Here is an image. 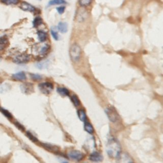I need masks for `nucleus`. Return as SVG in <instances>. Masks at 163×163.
<instances>
[{
    "label": "nucleus",
    "mask_w": 163,
    "mask_h": 163,
    "mask_svg": "<svg viewBox=\"0 0 163 163\" xmlns=\"http://www.w3.org/2000/svg\"><path fill=\"white\" fill-rule=\"evenodd\" d=\"M107 152L108 155L113 159H117L121 153V147L117 139L111 136L108 138L107 144Z\"/></svg>",
    "instance_id": "1"
},
{
    "label": "nucleus",
    "mask_w": 163,
    "mask_h": 163,
    "mask_svg": "<svg viewBox=\"0 0 163 163\" xmlns=\"http://www.w3.org/2000/svg\"><path fill=\"white\" fill-rule=\"evenodd\" d=\"M81 49L78 44L75 43L72 45L70 50H69V55H70L71 59L73 62H77L79 61L81 55Z\"/></svg>",
    "instance_id": "2"
},
{
    "label": "nucleus",
    "mask_w": 163,
    "mask_h": 163,
    "mask_svg": "<svg viewBox=\"0 0 163 163\" xmlns=\"http://www.w3.org/2000/svg\"><path fill=\"white\" fill-rule=\"evenodd\" d=\"M105 113L109 120L112 122H117L119 120V115L113 107H108L105 110Z\"/></svg>",
    "instance_id": "3"
},
{
    "label": "nucleus",
    "mask_w": 163,
    "mask_h": 163,
    "mask_svg": "<svg viewBox=\"0 0 163 163\" xmlns=\"http://www.w3.org/2000/svg\"><path fill=\"white\" fill-rule=\"evenodd\" d=\"M39 89L44 95H49L52 91L54 86L53 84L50 82H43L41 83L38 86Z\"/></svg>",
    "instance_id": "4"
},
{
    "label": "nucleus",
    "mask_w": 163,
    "mask_h": 163,
    "mask_svg": "<svg viewBox=\"0 0 163 163\" xmlns=\"http://www.w3.org/2000/svg\"><path fill=\"white\" fill-rule=\"evenodd\" d=\"M30 59V56L26 54H22L15 56L14 58V62L16 64H24L29 62Z\"/></svg>",
    "instance_id": "5"
},
{
    "label": "nucleus",
    "mask_w": 163,
    "mask_h": 163,
    "mask_svg": "<svg viewBox=\"0 0 163 163\" xmlns=\"http://www.w3.org/2000/svg\"><path fill=\"white\" fill-rule=\"evenodd\" d=\"M68 156L69 158L77 161L83 159L84 157L82 152H80L78 150H72L68 154Z\"/></svg>",
    "instance_id": "6"
},
{
    "label": "nucleus",
    "mask_w": 163,
    "mask_h": 163,
    "mask_svg": "<svg viewBox=\"0 0 163 163\" xmlns=\"http://www.w3.org/2000/svg\"><path fill=\"white\" fill-rule=\"evenodd\" d=\"M20 89L24 94L29 95L34 91V87L32 84L24 83L20 86Z\"/></svg>",
    "instance_id": "7"
},
{
    "label": "nucleus",
    "mask_w": 163,
    "mask_h": 163,
    "mask_svg": "<svg viewBox=\"0 0 163 163\" xmlns=\"http://www.w3.org/2000/svg\"><path fill=\"white\" fill-rule=\"evenodd\" d=\"M19 7L22 10L25 11H29V12H34V11H36L37 10L36 8L34 6L24 2L20 4Z\"/></svg>",
    "instance_id": "8"
},
{
    "label": "nucleus",
    "mask_w": 163,
    "mask_h": 163,
    "mask_svg": "<svg viewBox=\"0 0 163 163\" xmlns=\"http://www.w3.org/2000/svg\"><path fill=\"white\" fill-rule=\"evenodd\" d=\"M8 43H9L8 38L6 35L0 37V51L5 50L8 46Z\"/></svg>",
    "instance_id": "9"
},
{
    "label": "nucleus",
    "mask_w": 163,
    "mask_h": 163,
    "mask_svg": "<svg viewBox=\"0 0 163 163\" xmlns=\"http://www.w3.org/2000/svg\"><path fill=\"white\" fill-rule=\"evenodd\" d=\"M89 160L92 161H94V162H100L103 160V156L99 152H94L92 154H90V155L89 157Z\"/></svg>",
    "instance_id": "10"
},
{
    "label": "nucleus",
    "mask_w": 163,
    "mask_h": 163,
    "mask_svg": "<svg viewBox=\"0 0 163 163\" xmlns=\"http://www.w3.org/2000/svg\"><path fill=\"white\" fill-rule=\"evenodd\" d=\"M118 161L120 162H133L131 157L126 153H121L118 157Z\"/></svg>",
    "instance_id": "11"
},
{
    "label": "nucleus",
    "mask_w": 163,
    "mask_h": 163,
    "mask_svg": "<svg viewBox=\"0 0 163 163\" xmlns=\"http://www.w3.org/2000/svg\"><path fill=\"white\" fill-rule=\"evenodd\" d=\"M12 78L17 81H24L26 79V73L23 72H20L17 73H15L11 76Z\"/></svg>",
    "instance_id": "12"
},
{
    "label": "nucleus",
    "mask_w": 163,
    "mask_h": 163,
    "mask_svg": "<svg viewBox=\"0 0 163 163\" xmlns=\"http://www.w3.org/2000/svg\"><path fill=\"white\" fill-rule=\"evenodd\" d=\"M42 145L44 147V148L45 149L51 151V152H57L58 150H59V149H58V148L56 146L53 145L52 144L42 143Z\"/></svg>",
    "instance_id": "13"
},
{
    "label": "nucleus",
    "mask_w": 163,
    "mask_h": 163,
    "mask_svg": "<svg viewBox=\"0 0 163 163\" xmlns=\"http://www.w3.org/2000/svg\"><path fill=\"white\" fill-rule=\"evenodd\" d=\"M57 28L59 31L62 33H65L68 31V26L66 22H59V24H58Z\"/></svg>",
    "instance_id": "14"
},
{
    "label": "nucleus",
    "mask_w": 163,
    "mask_h": 163,
    "mask_svg": "<svg viewBox=\"0 0 163 163\" xmlns=\"http://www.w3.org/2000/svg\"><path fill=\"white\" fill-rule=\"evenodd\" d=\"M37 34H38V38L39 41L41 42H44L46 40V38H47V34L43 31H39L37 33Z\"/></svg>",
    "instance_id": "15"
},
{
    "label": "nucleus",
    "mask_w": 163,
    "mask_h": 163,
    "mask_svg": "<svg viewBox=\"0 0 163 163\" xmlns=\"http://www.w3.org/2000/svg\"><path fill=\"white\" fill-rule=\"evenodd\" d=\"M84 129L89 134H92L94 133V128H93V126L91 124H90L89 122H87L86 121H85Z\"/></svg>",
    "instance_id": "16"
},
{
    "label": "nucleus",
    "mask_w": 163,
    "mask_h": 163,
    "mask_svg": "<svg viewBox=\"0 0 163 163\" xmlns=\"http://www.w3.org/2000/svg\"><path fill=\"white\" fill-rule=\"evenodd\" d=\"M49 64V61L45 60V61H41L37 63V67L40 69H45V68H47Z\"/></svg>",
    "instance_id": "17"
},
{
    "label": "nucleus",
    "mask_w": 163,
    "mask_h": 163,
    "mask_svg": "<svg viewBox=\"0 0 163 163\" xmlns=\"http://www.w3.org/2000/svg\"><path fill=\"white\" fill-rule=\"evenodd\" d=\"M51 34H52L53 38L55 40L57 41L58 40H59V34H58V31H57L56 27H54V26L52 27L51 29Z\"/></svg>",
    "instance_id": "18"
},
{
    "label": "nucleus",
    "mask_w": 163,
    "mask_h": 163,
    "mask_svg": "<svg viewBox=\"0 0 163 163\" xmlns=\"http://www.w3.org/2000/svg\"><path fill=\"white\" fill-rule=\"evenodd\" d=\"M57 91L61 96H68L69 95V90L67 89L64 88V87H59V88H57Z\"/></svg>",
    "instance_id": "19"
},
{
    "label": "nucleus",
    "mask_w": 163,
    "mask_h": 163,
    "mask_svg": "<svg viewBox=\"0 0 163 163\" xmlns=\"http://www.w3.org/2000/svg\"><path fill=\"white\" fill-rule=\"evenodd\" d=\"M78 116L80 120L82 122H85L87 119V115L86 114V112L83 110H78Z\"/></svg>",
    "instance_id": "20"
},
{
    "label": "nucleus",
    "mask_w": 163,
    "mask_h": 163,
    "mask_svg": "<svg viewBox=\"0 0 163 163\" xmlns=\"http://www.w3.org/2000/svg\"><path fill=\"white\" fill-rule=\"evenodd\" d=\"M66 3V2H65V0H51V1L49 2V6L64 5Z\"/></svg>",
    "instance_id": "21"
},
{
    "label": "nucleus",
    "mask_w": 163,
    "mask_h": 163,
    "mask_svg": "<svg viewBox=\"0 0 163 163\" xmlns=\"http://www.w3.org/2000/svg\"><path fill=\"white\" fill-rule=\"evenodd\" d=\"M43 22L42 19L40 17H37L34 18L33 22V25L34 28H37L40 26Z\"/></svg>",
    "instance_id": "22"
},
{
    "label": "nucleus",
    "mask_w": 163,
    "mask_h": 163,
    "mask_svg": "<svg viewBox=\"0 0 163 163\" xmlns=\"http://www.w3.org/2000/svg\"><path fill=\"white\" fill-rule=\"evenodd\" d=\"M1 2L7 5H15L19 3V0H1Z\"/></svg>",
    "instance_id": "23"
},
{
    "label": "nucleus",
    "mask_w": 163,
    "mask_h": 163,
    "mask_svg": "<svg viewBox=\"0 0 163 163\" xmlns=\"http://www.w3.org/2000/svg\"><path fill=\"white\" fill-rule=\"evenodd\" d=\"M0 112H2V114H3L5 117L8 119H12V115H11L8 110H7L5 108H0Z\"/></svg>",
    "instance_id": "24"
},
{
    "label": "nucleus",
    "mask_w": 163,
    "mask_h": 163,
    "mask_svg": "<svg viewBox=\"0 0 163 163\" xmlns=\"http://www.w3.org/2000/svg\"><path fill=\"white\" fill-rule=\"evenodd\" d=\"M92 0H78V3L82 7H86L89 6L91 3Z\"/></svg>",
    "instance_id": "25"
},
{
    "label": "nucleus",
    "mask_w": 163,
    "mask_h": 163,
    "mask_svg": "<svg viewBox=\"0 0 163 163\" xmlns=\"http://www.w3.org/2000/svg\"><path fill=\"white\" fill-rule=\"evenodd\" d=\"M8 88H10L8 84H0V93L5 92L6 91L8 90Z\"/></svg>",
    "instance_id": "26"
},
{
    "label": "nucleus",
    "mask_w": 163,
    "mask_h": 163,
    "mask_svg": "<svg viewBox=\"0 0 163 163\" xmlns=\"http://www.w3.org/2000/svg\"><path fill=\"white\" fill-rule=\"evenodd\" d=\"M71 99H72V101L73 103L74 104V105L75 107H78L80 105V100L78 99V97L77 96H75V95L72 96Z\"/></svg>",
    "instance_id": "27"
},
{
    "label": "nucleus",
    "mask_w": 163,
    "mask_h": 163,
    "mask_svg": "<svg viewBox=\"0 0 163 163\" xmlns=\"http://www.w3.org/2000/svg\"><path fill=\"white\" fill-rule=\"evenodd\" d=\"M26 135L31 139V141H33L34 142H38V139H37V137L34 136L31 132H29V131L26 132Z\"/></svg>",
    "instance_id": "28"
},
{
    "label": "nucleus",
    "mask_w": 163,
    "mask_h": 163,
    "mask_svg": "<svg viewBox=\"0 0 163 163\" xmlns=\"http://www.w3.org/2000/svg\"><path fill=\"white\" fill-rule=\"evenodd\" d=\"M49 49H50V46L49 45H45L43 47H42V50L40 51L41 54H42V55L46 54V53L49 52Z\"/></svg>",
    "instance_id": "29"
},
{
    "label": "nucleus",
    "mask_w": 163,
    "mask_h": 163,
    "mask_svg": "<svg viewBox=\"0 0 163 163\" xmlns=\"http://www.w3.org/2000/svg\"><path fill=\"white\" fill-rule=\"evenodd\" d=\"M31 78L34 80H40L42 79V76L38 74H31Z\"/></svg>",
    "instance_id": "30"
},
{
    "label": "nucleus",
    "mask_w": 163,
    "mask_h": 163,
    "mask_svg": "<svg viewBox=\"0 0 163 163\" xmlns=\"http://www.w3.org/2000/svg\"><path fill=\"white\" fill-rule=\"evenodd\" d=\"M64 10H65V7H64V6H61L57 8V12L59 13V14H63L64 12Z\"/></svg>",
    "instance_id": "31"
},
{
    "label": "nucleus",
    "mask_w": 163,
    "mask_h": 163,
    "mask_svg": "<svg viewBox=\"0 0 163 163\" xmlns=\"http://www.w3.org/2000/svg\"><path fill=\"white\" fill-rule=\"evenodd\" d=\"M15 125L16 126V127L19 129L21 131H24V127L23 126L22 124H20L19 122H15Z\"/></svg>",
    "instance_id": "32"
},
{
    "label": "nucleus",
    "mask_w": 163,
    "mask_h": 163,
    "mask_svg": "<svg viewBox=\"0 0 163 163\" xmlns=\"http://www.w3.org/2000/svg\"><path fill=\"white\" fill-rule=\"evenodd\" d=\"M0 61H1V59H0Z\"/></svg>",
    "instance_id": "33"
},
{
    "label": "nucleus",
    "mask_w": 163,
    "mask_h": 163,
    "mask_svg": "<svg viewBox=\"0 0 163 163\" xmlns=\"http://www.w3.org/2000/svg\"><path fill=\"white\" fill-rule=\"evenodd\" d=\"M40 1H41V0H40Z\"/></svg>",
    "instance_id": "34"
}]
</instances>
